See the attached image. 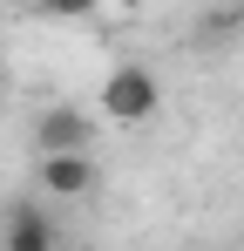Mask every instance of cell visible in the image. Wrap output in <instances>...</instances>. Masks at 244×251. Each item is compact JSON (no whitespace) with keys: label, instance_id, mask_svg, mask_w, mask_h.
<instances>
[{"label":"cell","instance_id":"obj_1","mask_svg":"<svg viewBox=\"0 0 244 251\" xmlns=\"http://www.w3.org/2000/svg\"><path fill=\"white\" fill-rule=\"evenodd\" d=\"M156 102H163V82L143 68V61L109 68V82H102V116H109V123H149Z\"/></svg>","mask_w":244,"mask_h":251},{"label":"cell","instance_id":"obj_2","mask_svg":"<svg viewBox=\"0 0 244 251\" xmlns=\"http://www.w3.org/2000/svg\"><path fill=\"white\" fill-rule=\"evenodd\" d=\"M34 150L41 156H61V150H95V116L75 102H54L34 116Z\"/></svg>","mask_w":244,"mask_h":251},{"label":"cell","instance_id":"obj_3","mask_svg":"<svg viewBox=\"0 0 244 251\" xmlns=\"http://www.w3.org/2000/svg\"><path fill=\"white\" fill-rule=\"evenodd\" d=\"M0 251H54V217L27 197H14L0 217Z\"/></svg>","mask_w":244,"mask_h":251},{"label":"cell","instance_id":"obj_4","mask_svg":"<svg viewBox=\"0 0 244 251\" xmlns=\"http://www.w3.org/2000/svg\"><path fill=\"white\" fill-rule=\"evenodd\" d=\"M41 190L48 197H61V204H75L95 190V163H88V150H61V156H41Z\"/></svg>","mask_w":244,"mask_h":251},{"label":"cell","instance_id":"obj_5","mask_svg":"<svg viewBox=\"0 0 244 251\" xmlns=\"http://www.w3.org/2000/svg\"><path fill=\"white\" fill-rule=\"evenodd\" d=\"M41 7H48V14H61V21H81V14H95L102 0H41Z\"/></svg>","mask_w":244,"mask_h":251}]
</instances>
